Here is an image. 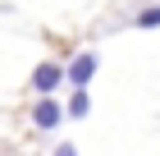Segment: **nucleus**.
<instances>
[{"label":"nucleus","instance_id":"4","mask_svg":"<svg viewBox=\"0 0 160 156\" xmlns=\"http://www.w3.org/2000/svg\"><path fill=\"white\" fill-rule=\"evenodd\" d=\"M87 115H92V96L73 92V96H69V120H87Z\"/></svg>","mask_w":160,"mask_h":156},{"label":"nucleus","instance_id":"5","mask_svg":"<svg viewBox=\"0 0 160 156\" xmlns=\"http://www.w3.org/2000/svg\"><path fill=\"white\" fill-rule=\"evenodd\" d=\"M133 28H160V5H147V9L133 14Z\"/></svg>","mask_w":160,"mask_h":156},{"label":"nucleus","instance_id":"1","mask_svg":"<svg viewBox=\"0 0 160 156\" xmlns=\"http://www.w3.org/2000/svg\"><path fill=\"white\" fill-rule=\"evenodd\" d=\"M64 69H69V87H73V92H87V83H92L96 69H101V55H96V51H78Z\"/></svg>","mask_w":160,"mask_h":156},{"label":"nucleus","instance_id":"3","mask_svg":"<svg viewBox=\"0 0 160 156\" xmlns=\"http://www.w3.org/2000/svg\"><path fill=\"white\" fill-rule=\"evenodd\" d=\"M64 120V106L55 101V96H37V106H32V129L37 133H50V129H60Z\"/></svg>","mask_w":160,"mask_h":156},{"label":"nucleus","instance_id":"2","mask_svg":"<svg viewBox=\"0 0 160 156\" xmlns=\"http://www.w3.org/2000/svg\"><path fill=\"white\" fill-rule=\"evenodd\" d=\"M60 83H69V69H64L60 60H41L37 69H32V92L37 96H55Z\"/></svg>","mask_w":160,"mask_h":156},{"label":"nucleus","instance_id":"6","mask_svg":"<svg viewBox=\"0 0 160 156\" xmlns=\"http://www.w3.org/2000/svg\"><path fill=\"white\" fill-rule=\"evenodd\" d=\"M50 156H78V147H73V143H60V147H55Z\"/></svg>","mask_w":160,"mask_h":156}]
</instances>
